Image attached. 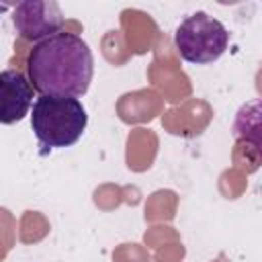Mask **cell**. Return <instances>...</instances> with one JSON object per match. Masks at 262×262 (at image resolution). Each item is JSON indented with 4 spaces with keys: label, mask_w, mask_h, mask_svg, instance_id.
<instances>
[{
    "label": "cell",
    "mask_w": 262,
    "mask_h": 262,
    "mask_svg": "<svg viewBox=\"0 0 262 262\" xmlns=\"http://www.w3.org/2000/svg\"><path fill=\"white\" fill-rule=\"evenodd\" d=\"M31 86L47 96H82L94 74L88 43L76 33H55L33 45L27 57Z\"/></svg>",
    "instance_id": "6da1fadb"
},
{
    "label": "cell",
    "mask_w": 262,
    "mask_h": 262,
    "mask_svg": "<svg viewBox=\"0 0 262 262\" xmlns=\"http://www.w3.org/2000/svg\"><path fill=\"white\" fill-rule=\"evenodd\" d=\"M88 125V113L76 96L35 98L31 108V129L37 137L41 154L74 145Z\"/></svg>",
    "instance_id": "7a4b0ae2"
},
{
    "label": "cell",
    "mask_w": 262,
    "mask_h": 262,
    "mask_svg": "<svg viewBox=\"0 0 262 262\" xmlns=\"http://www.w3.org/2000/svg\"><path fill=\"white\" fill-rule=\"evenodd\" d=\"M174 45L184 61L205 66L217 61L225 53L229 45V33L223 23L209 16L207 12H194L178 25L174 33Z\"/></svg>",
    "instance_id": "3957f363"
},
{
    "label": "cell",
    "mask_w": 262,
    "mask_h": 262,
    "mask_svg": "<svg viewBox=\"0 0 262 262\" xmlns=\"http://www.w3.org/2000/svg\"><path fill=\"white\" fill-rule=\"evenodd\" d=\"M12 23L25 41L39 43L55 33H61L66 16L55 0H23L12 12Z\"/></svg>",
    "instance_id": "277c9868"
},
{
    "label": "cell",
    "mask_w": 262,
    "mask_h": 262,
    "mask_svg": "<svg viewBox=\"0 0 262 262\" xmlns=\"http://www.w3.org/2000/svg\"><path fill=\"white\" fill-rule=\"evenodd\" d=\"M33 86L18 70H2L0 74V123L14 125L33 108Z\"/></svg>",
    "instance_id": "5b68a950"
},
{
    "label": "cell",
    "mask_w": 262,
    "mask_h": 262,
    "mask_svg": "<svg viewBox=\"0 0 262 262\" xmlns=\"http://www.w3.org/2000/svg\"><path fill=\"white\" fill-rule=\"evenodd\" d=\"M231 135L235 141L246 143L254 154V162L262 166V98L248 100L237 108Z\"/></svg>",
    "instance_id": "8992f818"
}]
</instances>
